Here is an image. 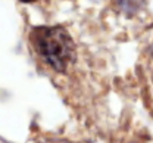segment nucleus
<instances>
[{
	"mask_svg": "<svg viewBox=\"0 0 153 143\" xmlns=\"http://www.w3.org/2000/svg\"><path fill=\"white\" fill-rule=\"evenodd\" d=\"M31 41L43 61L55 71H66L75 59L74 41L68 31L60 25L34 28Z\"/></svg>",
	"mask_w": 153,
	"mask_h": 143,
	"instance_id": "1",
	"label": "nucleus"
},
{
	"mask_svg": "<svg viewBox=\"0 0 153 143\" xmlns=\"http://www.w3.org/2000/svg\"><path fill=\"white\" fill-rule=\"evenodd\" d=\"M21 1H34V0H21Z\"/></svg>",
	"mask_w": 153,
	"mask_h": 143,
	"instance_id": "3",
	"label": "nucleus"
},
{
	"mask_svg": "<svg viewBox=\"0 0 153 143\" xmlns=\"http://www.w3.org/2000/svg\"><path fill=\"white\" fill-rule=\"evenodd\" d=\"M118 3H119L122 10H125V12H135V10L140 9L143 0H118Z\"/></svg>",
	"mask_w": 153,
	"mask_h": 143,
	"instance_id": "2",
	"label": "nucleus"
}]
</instances>
